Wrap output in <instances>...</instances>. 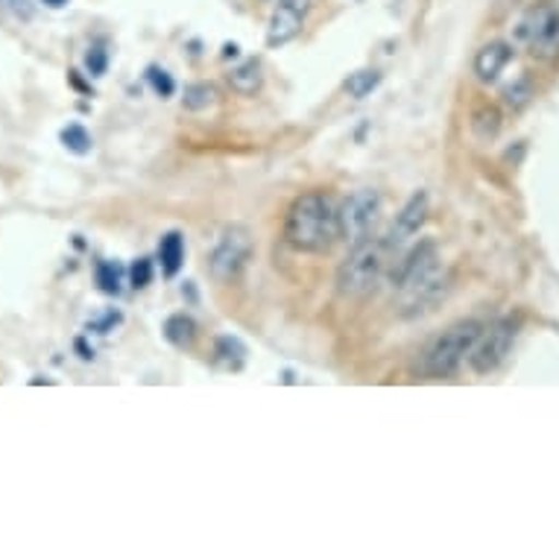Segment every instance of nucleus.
<instances>
[{"label": "nucleus", "mask_w": 559, "mask_h": 559, "mask_svg": "<svg viewBox=\"0 0 559 559\" xmlns=\"http://www.w3.org/2000/svg\"><path fill=\"white\" fill-rule=\"evenodd\" d=\"M513 56L515 47L510 41H501V38L489 41V45H484L475 53V76L484 85H492L498 76L504 74L507 64L513 62Z\"/></svg>", "instance_id": "9b49d317"}, {"label": "nucleus", "mask_w": 559, "mask_h": 559, "mask_svg": "<svg viewBox=\"0 0 559 559\" xmlns=\"http://www.w3.org/2000/svg\"><path fill=\"white\" fill-rule=\"evenodd\" d=\"M214 358L226 367L238 369L247 360V343L240 337H231V334H223V337L214 340Z\"/></svg>", "instance_id": "a211bd4d"}, {"label": "nucleus", "mask_w": 559, "mask_h": 559, "mask_svg": "<svg viewBox=\"0 0 559 559\" xmlns=\"http://www.w3.org/2000/svg\"><path fill=\"white\" fill-rule=\"evenodd\" d=\"M158 264L165 278H176L185 264V235L182 231H167L165 238L158 240Z\"/></svg>", "instance_id": "4468645a"}, {"label": "nucleus", "mask_w": 559, "mask_h": 559, "mask_svg": "<svg viewBox=\"0 0 559 559\" xmlns=\"http://www.w3.org/2000/svg\"><path fill=\"white\" fill-rule=\"evenodd\" d=\"M395 294L402 296L404 317L428 311L445 294V273H442L440 252L433 240H419L416 247L399 261L393 270Z\"/></svg>", "instance_id": "f03ea898"}, {"label": "nucleus", "mask_w": 559, "mask_h": 559, "mask_svg": "<svg viewBox=\"0 0 559 559\" xmlns=\"http://www.w3.org/2000/svg\"><path fill=\"white\" fill-rule=\"evenodd\" d=\"M0 7H7V10L21 21L33 19V3H29V0H0Z\"/></svg>", "instance_id": "a878e982"}, {"label": "nucleus", "mask_w": 559, "mask_h": 559, "mask_svg": "<svg viewBox=\"0 0 559 559\" xmlns=\"http://www.w3.org/2000/svg\"><path fill=\"white\" fill-rule=\"evenodd\" d=\"M384 240L367 238L348 247L346 261L337 266V294L346 299H367L381 285L384 275Z\"/></svg>", "instance_id": "7ed1b4c3"}, {"label": "nucleus", "mask_w": 559, "mask_h": 559, "mask_svg": "<svg viewBox=\"0 0 559 559\" xmlns=\"http://www.w3.org/2000/svg\"><path fill=\"white\" fill-rule=\"evenodd\" d=\"M214 103H217V88H214V85L209 83L185 85L182 106L188 111H205V109H212Z\"/></svg>", "instance_id": "aec40b11"}, {"label": "nucleus", "mask_w": 559, "mask_h": 559, "mask_svg": "<svg viewBox=\"0 0 559 559\" xmlns=\"http://www.w3.org/2000/svg\"><path fill=\"white\" fill-rule=\"evenodd\" d=\"M472 132H475L477 141H496L498 132H501V115L492 106H484L472 115Z\"/></svg>", "instance_id": "6ab92c4d"}, {"label": "nucleus", "mask_w": 559, "mask_h": 559, "mask_svg": "<svg viewBox=\"0 0 559 559\" xmlns=\"http://www.w3.org/2000/svg\"><path fill=\"white\" fill-rule=\"evenodd\" d=\"M59 141H62V147L68 150V153H74V156H88L94 150L92 132H88L83 123H68V127H62Z\"/></svg>", "instance_id": "f3484780"}, {"label": "nucleus", "mask_w": 559, "mask_h": 559, "mask_svg": "<svg viewBox=\"0 0 559 559\" xmlns=\"http://www.w3.org/2000/svg\"><path fill=\"white\" fill-rule=\"evenodd\" d=\"M123 266L118 264V261H97L94 264V285H97V290L106 296H120V290H123Z\"/></svg>", "instance_id": "dca6fc26"}, {"label": "nucleus", "mask_w": 559, "mask_h": 559, "mask_svg": "<svg viewBox=\"0 0 559 559\" xmlns=\"http://www.w3.org/2000/svg\"><path fill=\"white\" fill-rule=\"evenodd\" d=\"M515 343V322L510 317H501V320L489 322L480 331V337L468 352V367L475 369L477 376H489L496 372L513 352Z\"/></svg>", "instance_id": "0eeeda50"}, {"label": "nucleus", "mask_w": 559, "mask_h": 559, "mask_svg": "<svg viewBox=\"0 0 559 559\" xmlns=\"http://www.w3.org/2000/svg\"><path fill=\"white\" fill-rule=\"evenodd\" d=\"M226 83L235 94L240 97H255L261 92V85H264V74H261V62L258 59H247V62H240L238 68H231L229 74H226Z\"/></svg>", "instance_id": "f8f14e48"}, {"label": "nucleus", "mask_w": 559, "mask_h": 559, "mask_svg": "<svg viewBox=\"0 0 559 559\" xmlns=\"http://www.w3.org/2000/svg\"><path fill=\"white\" fill-rule=\"evenodd\" d=\"M519 41L531 47V53L542 62H550L559 56V10L554 7H533L527 10L519 29H515Z\"/></svg>", "instance_id": "6e6552de"}, {"label": "nucleus", "mask_w": 559, "mask_h": 559, "mask_svg": "<svg viewBox=\"0 0 559 559\" xmlns=\"http://www.w3.org/2000/svg\"><path fill=\"white\" fill-rule=\"evenodd\" d=\"M308 10H311V0H278L273 15H270V27H266V45H290V41L302 33Z\"/></svg>", "instance_id": "1a4fd4ad"}, {"label": "nucleus", "mask_w": 559, "mask_h": 559, "mask_svg": "<svg viewBox=\"0 0 559 559\" xmlns=\"http://www.w3.org/2000/svg\"><path fill=\"white\" fill-rule=\"evenodd\" d=\"M223 56H226V59H229V56H238V45L223 47Z\"/></svg>", "instance_id": "c756f323"}, {"label": "nucleus", "mask_w": 559, "mask_h": 559, "mask_svg": "<svg viewBox=\"0 0 559 559\" xmlns=\"http://www.w3.org/2000/svg\"><path fill=\"white\" fill-rule=\"evenodd\" d=\"M74 346H76V352H80V358H83V360H92V358H94V348L85 346V340H83V337L76 340Z\"/></svg>", "instance_id": "bb28decb"}, {"label": "nucleus", "mask_w": 559, "mask_h": 559, "mask_svg": "<svg viewBox=\"0 0 559 559\" xmlns=\"http://www.w3.org/2000/svg\"><path fill=\"white\" fill-rule=\"evenodd\" d=\"M127 275L129 285L135 287V290H144V287L153 285V258H138V261H132Z\"/></svg>", "instance_id": "b1692460"}, {"label": "nucleus", "mask_w": 559, "mask_h": 559, "mask_svg": "<svg viewBox=\"0 0 559 559\" xmlns=\"http://www.w3.org/2000/svg\"><path fill=\"white\" fill-rule=\"evenodd\" d=\"M340 238V214L322 191H308L290 202L285 217L287 247L305 255H325Z\"/></svg>", "instance_id": "f257e3e1"}, {"label": "nucleus", "mask_w": 559, "mask_h": 559, "mask_svg": "<svg viewBox=\"0 0 559 559\" xmlns=\"http://www.w3.org/2000/svg\"><path fill=\"white\" fill-rule=\"evenodd\" d=\"M381 83H384V74H381L378 68H360V71H355V74H348L343 88H346L348 97H355V100H367L369 94L376 92Z\"/></svg>", "instance_id": "2eb2a0df"}, {"label": "nucleus", "mask_w": 559, "mask_h": 559, "mask_svg": "<svg viewBox=\"0 0 559 559\" xmlns=\"http://www.w3.org/2000/svg\"><path fill=\"white\" fill-rule=\"evenodd\" d=\"M165 340L179 352H188L197 343V334H200V325L193 320L191 313H170L165 320V329H162Z\"/></svg>", "instance_id": "ddd939ff"}, {"label": "nucleus", "mask_w": 559, "mask_h": 559, "mask_svg": "<svg viewBox=\"0 0 559 559\" xmlns=\"http://www.w3.org/2000/svg\"><path fill=\"white\" fill-rule=\"evenodd\" d=\"M120 322H123V313H120V311H106L100 317V320L88 322V331H97V334H109V331L115 329V325H120Z\"/></svg>", "instance_id": "393cba45"}, {"label": "nucleus", "mask_w": 559, "mask_h": 559, "mask_svg": "<svg viewBox=\"0 0 559 559\" xmlns=\"http://www.w3.org/2000/svg\"><path fill=\"white\" fill-rule=\"evenodd\" d=\"M252 252H255L252 231L247 226H226L209 255V275L217 285H235L247 270Z\"/></svg>", "instance_id": "39448f33"}, {"label": "nucleus", "mask_w": 559, "mask_h": 559, "mask_svg": "<svg viewBox=\"0 0 559 559\" xmlns=\"http://www.w3.org/2000/svg\"><path fill=\"white\" fill-rule=\"evenodd\" d=\"M381 209H384V200H381V193L376 188H360V191L352 193L337 209L340 238H346L348 247L372 238L376 223L381 221Z\"/></svg>", "instance_id": "423d86ee"}, {"label": "nucleus", "mask_w": 559, "mask_h": 559, "mask_svg": "<svg viewBox=\"0 0 559 559\" xmlns=\"http://www.w3.org/2000/svg\"><path fill=\"white\" fill-rule=\"evenodd\" d=\"M29 384H33V386H38V384H53V378H41V376H36V378H29Z\"/></svg>", "instance_id": "c85d7f7f"}, {"label": "nucleus", "mask_w": 559, "mask_h": 559, "mask_svg": "<svg viewBox=\"0 0 559 559\" xmlns=\"http://www.w3.org/2000/svg\"><path fill=\"white\" fill-rule=\"evenodd\" d=\"M501 97H504L507 109H513V111L527 109V106L533 103V97H536V88H533L531 76H519L513 85H507L504 92H501Z\"/></svg>", "instance_id": "412c9836"}, {"label": "nucleus", "mask_w": 559, "mask_h": 559, "mask_svg": "<svg viewBox=\"0 0 559 559\" xmlns=\"http://www.w3.org/2000/svg\"><path fill=\"white\" fill-rule=\"evenodd\" d=\"M83 62L88 76L100 80V76H106V71H109V50H106V45H92L85 50Z\"/></svg>", "instance_id": "5701e85b"}, {"label": "nucleus", "mask_w": 559, "mask_h": 559, "mask_svg": "<svg viewBox=\"0 0 559 559\" xmlns=\"http://www.w3.org/2000/svg\"><path fill=\"white\" fill-rule=\"evenodd\" d=\"M484 325L477 320H463L454 322L451 329H445L440 337H433L423 352L419 360V372L425 378H451L460 369V364L468 358V352L480 337Z\"/></svg>", "instance_id": "20e7f679"}, {"label": "nucleus", "mask_w": 559, "mask_h": 559, "mask_svg": "<svg viewBox=\"0 0 559 559\" xmlns=\"http://www.w3.org/2000/svg\"><path fill=\"white\" fill-rule=\"evenodd\" d=\"M45 7H50V10H62V7H68V0H41Z\"/></svg>", "instance_id": "cd10ccee"}, {"label": "nucleus", "mask_w": 559, "mask_h": 559, "mask_svg": "<svg viewBox=\"0 0 559 559\" xmlns=\"http://www.w3.org/2000/svg\"><path fill=\"white\" fill-rule=\"evenodd\" d=\"M144 80H147V85L153 88V94H156V97H162V100H170V97L176 94V80L167 74L165 68H158V64H150Z\"/></svg>", "instance_id": "4be33fe9"}, {"label": "nucleus", "mask_w": 559, "mask_h": 559, "mask_svg": "<svg viewBox=\"0 0 559 559\" xmlns=\"http://www.w3.org/2000/svg\"><path fill=\"white\" fill-rule=\"evenodd\" d=\"M425 221H428V193L416 191L411 200L404 202V209L395 214L393 226H390V231H386V238H384L386 252H395V249L407 247V243L419 235Z\"/></svg>", "instance_id": "9d476101"}]
</instances>
